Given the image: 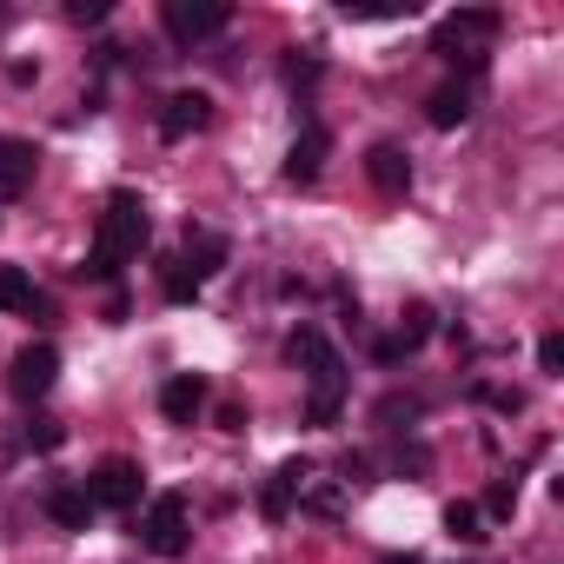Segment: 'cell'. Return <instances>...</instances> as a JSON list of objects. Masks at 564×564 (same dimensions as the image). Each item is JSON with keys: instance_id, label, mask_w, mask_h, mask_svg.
<instances>
[{"instance_id": "obj_1", "label": "cell", "mask_w": 564, "mask_h": 564, "mask_svg": "<svg viewBox=\"0 0 564 564\" xmlns=\"http://www.w3.org/2000/svg\"><path fill=\"white\" fill-rule=\"evenodd\" d=\"M147 232H153L147 226V199L140 193H113L100 226H94V246H87V279H120V265L140 259Z\"/></svg>"}, {"instance_id": "obj_22", "label": "cell", "mask_w": 564, "mask_h": 564, "mask_svg": "<svg viewBox=\"0 0 564 564\" xmlns=\"http://www.w3.org/2000/svg\"><path fill=\"white\" fill-rule=\"evenodd\" d=\"M67 21H107V0H67Z\"/></svg>"}, {"instance_id": "obj_16", "label": "cell", "mask_w": 564, "mask_h": 564, "mask_svg": "<svg viewBox=\"0 0 564 564\" xmlns=\"http://www.w3.org/2000/svg\"><path fill=\"white\" fill-rule=\"evenodd\" d=\"M425 120H432V127H465V120H471V80H445V87L425 100Z\"/></svg>"}, {"instance_id": "obj_4", "label": "cell", "mask_w": 564, "mask_h": 564, "mask_svg": "<svg viewBox=\"0 0 564 564\" xmlns=\"http://www.w3.org/2000/svg\"><path fill=\"white\" fill-rule=\"evenodd\" d=\"M140 544H147L153 557H180V551L193 544V511H186L180 491H160V498L147 505V518H140Z\"/></svg>"}, {"instance_id": "obj_17", "label": "cell", "mask_w": 564, "mask_h": 564, "mask_svg": "<svg viewBox=\"0 0 564 564\" xmlns=\"http://www.w3.org/2000/svg\"><path fill=\"white\" fill-rule=\"evenodd\" d=\"M366 173H372L379 193H405V186H412V160H405L399 147H372V153H366Z\"/></svg>"}, {"instance_id": "obj_13", "label": "cell", "mask_w": 564, "mask_h": 564, "mask_svg": "<svg viewBox=\"0 0 564 564\" xmlns=\"http://www.w3.org/2000/svg\"><path fill=\"white\" fill-rule=\"evenodd\" d=\"M425 339H432V306H405V313H399V333H392V339H379V359H386V366H399V359H405V352H419Z\"/></svg>"}, {"instance_id": "obj_2", "label": "cell", "mask_w": 564, "mask_h": 564, "mask_svg": "<svg viewBox=\"0 0 564 564\" xmlns=\"http://www.w3.org/2000/svg\"><path fill=\"white\" fill-rule=\"evenodd\" d=\"M286 359L306 372V386H313V399H306V419L313 425H333L339 419V399H346V359L333 352V339L319 333V326H300L293 339H286Z\"/></svg>"}, {"instance_id": "obj_25", "label": "cell", "mask_w": 564, "mask_h": 564, "mask_svg": "<svg viewBox=\"0 0 564 564\" xmlns=\"http://www.w3.org/2000/svg\"><path fill=\"white\" fill-rule=\"evenodd\" d=\"M386 564H425V557H419V551H392Z\"/></svg>"}, {"instance_id": "obj_7", "label": "cell", "mask_w": 564, "mask_h": 564, "mask_svg": "<svg viewBox=\"0 0 564 564\" xmlns=\"http://www.w3.org/2000/svg\"><path fill=\"white\" fill-rule=\"evenodd\" d=\"M87 498H94V511H133V505H140V465H133V458H107V465H94Z\"/></svg>"}, {"instance_id": "obj_8", "label": "cell", "mask_w": 564, "mask_h": 564, "mask_svg": "<svg viewBox=\"0 0 564 564\" xmlns=\"http://www.w3.org/2000/svg\"><path fill=\"white\" fill-rule=\"evenodd\" d=\"M0 313H21V319H54V300L34 286V279L21 272V265H0Z\"/></svg>"}, {"instance_id": "obj_14", "label": "cell", "mask_w": 564, "mask_h": 564, "mask_svg": "<svg viewBox=\"0 0 564 564\" xmlns=\"http://www.w3.org/2000/svg\"><path fill=\"white\" fill-rule=\"evenodd\" d=\"M160 412H166L173 425H193V419L206 412V379H199V372H180V379H166V392H160Z\"/></svg>"}, {"instance_id": "obj_19", "label": "cell", "mask_w": 564, "mask_h": 564, "mask_svg": "<svg viewBox=\"0 0 564 564\" xmlns=\"http://www.w3.org/2000/svg\"><path fill=\"white\" fill-rule=\"evenodd\" d=\"M445 531H452L458 544H478V538H485V531H478V505L452 498V505H445Z\"/></svg>"}, {"instance_id": "obj_15", "label": "cell", "mask_w": 564, "mask_h": 564, "mask_svg": "<svg viewBox=\"0 0 564 564\" xmlns=\"http://www.w3.org/2000/svg\"><path fill=\"white\" fill-rule=\"evenodd\" d=\"M47 518H54L61 531H87V524H94V498H87V485H54V491H47Z\"/></svg>"}, {"instance_id": "obj_23", "label": "cell", "mask_w": 564, "mask_h": 564, "mask_svg": "<svg viewBox=\"0 0 564 564\" xmlns=\"http://www.w3.org/2000/svg\"><path fill=\"white\" fill-rule=\"evenodd\" d=\"M538 366H544V372H557V366H564V339H557V333H544V339H538Z\"/></svg>"}, {"instance_id": "obj_5", "label": "cell", "mask_w": 564, "mask_h": 564, "mask_svg": "<svg viewBox=\"0 0 564 564\" xmlns=\"http://www.w3.org/2000/svg\"><path fill=\"white\" fill-rule=\"evenodd\" d=\"M160 21H166V34L180 47H193V41H213L232 21V8L226 0H160Z\"/></svg>"}, {"instance_id": "obj_3", "label": "cell", "mask_w": 564, "mask_h": 564, "mask_svg": "<svg viewBox=\"0 0 564 564\" xmlns=\"http://www.w3.org/2000/svg\"><path fill=\"white\" fill-rule=\"evenodd\" d=\"M491 41H498V14H491V8H458V14H445V21L432 28V54H438L445 67H465V74L485 67Z\"/></svg>"}, {"instance_id": "obj_10", "label": "cell", "mask_w": 564, "mask_h": 564, "mask_svg": "<svg viewBox=\"0 0 564 564\" xmlns=\"http://www.w3.org/2000/svg\"><path fill=\"white\" fill-rule=\"evenodd\" d=\"M213 120V100L206 94H166V107H160V133L166 140H186V133H199Z\"/></svg>"}, {"instance_id": "obj_12", "label": "cell", "mask_w": 564, "mask_h": 564, "mask_svg": "<svg viewBox=\"0 0 564 564\" xmlns=\"http://www.w3.org/2000/svg\"><path fill=\"white\" fill-rule=\"evenodd\" d=\"M306 478H313V465H306V458L279 465V478L259 491V511H265V518H286V511H293V498H306Z\"/></svg>"}, {"instance_id": "obj_21", "label": "cell", "mask_w": 564, "mask_h": 564, "mask_svg": "<svg viewBox=\"0 0 564 564\" xmlns=\"http://www.w3.org/2000/svg\"><path fill=\"white\" fill-rule=\"evenodd\" d=\"M61 438H67V432H61V419H34V425H28V445H34V452H54Z\"/></svg>"}, {"instance_id": "obj_24", "label": "cell", "mask_w": 564, "mask_h": 564, "mask_svg": "<svg viewBox=\"0 0 564 564\" xmlns=\"http://www.w3.org/2000/svg\"><path fill=\"white\" fill-rule=\"evenodd\" d=\"M518 511V485H491V518H511Z\"/></svg>"}, {"instance_id": "obj_18", "label": "cell", "mask_w": 564, "mask_h": 564, "mask_svg": "<svg viewBox=\"0 0 564 564\" xmlns=\"http://www.w3.org/2000/svg\"><path fill=\"white\" fill-rule=\"evenodd\" d=\"M219 259H226V239H219V232H199V239H186V252H180V272H193V279H213V272H219Z\"/></svg>"}, {"instance_id": "obj_6", "label": "cell", "mask_w": 564, "mask_h": 564, "mask_svg": "<svg viewBox=\"0 0 564 564\" xmlns=\"http://www.w3.org/2000/svg\"><path fill=\"white\" fill-rule=\"evenodd\" d=\"M54 379H61V352H54L47 339H41V346H21V352H14V366H8V392H14V399H28V405H34V399H47V392H54Z\"/></svg>"}, {"instance_id": "obj_11", "label": "cell", "mask_w": 564, "mask_h": 564, "mask_svg": "<svg viewBox=\"0 0 564 564\" xmlns=\"http://www.w3.org/2000/svg\"><path fill=\"white\" fill-rule=\"evenodd\" d=\"M326 147H333L326 127H300V140L286 147V180H293V186H313L319 166H326Z\"/></svg>"}, {"instance_id": "obj_9", "label": "cell", "mask_w": 564, "mask_h": 564, "mask_svg": "<svg viewBox=\"0 0 564 564\" xmlns=\"http://www.w3.org/2000/svg\"><path fill=\"white\" fill-rule=\"evenodd\" d=\"M34 166H41V153H34L28 140L0 133V199H21V193L34 186Z\"/></svg>"}, {"instance_id": "obj_20", "label": "cell", "mask_w": 564, "mask_h": 564, "mask_svg": "<svg viewBox=\"0 0 564 564\" xmlns=\"http://www.w3.org/2000/svg\"><path fill=\"white\" fill-rule=\"evenodd\" d=\"M160 286H166V300H193V293H199V279H193V272H180V259H173V265L160 272Z\"/></svg>"}]
</instances>
